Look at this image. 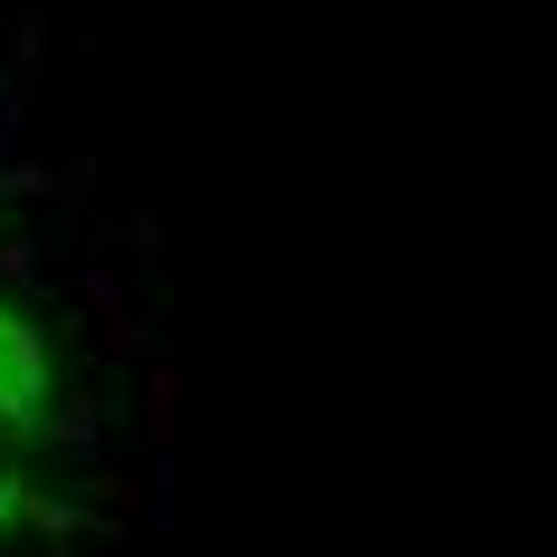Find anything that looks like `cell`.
<instances>
[{"label": "cell", "mask_w": 557, "mask_h": 557, "mask_svg": "<svg viewBox=\"0 0 557 557\" xmlns=\"http://www.w3.org/2000/svg\"><path fill=\"white\" fill-rule=\"evenodd\" d=\"M0 385L20 394V404H39V394H49V336L29 327V318L0 336Z\"/></svg>", "instance_id": "7a4b0ae2"}, {"label": "cell", "mask_w": 557, "mask_h": 557, "mask_svg": "<svg viewBox=\"0 0 557 557\" xmlns=\"http://www.w3.org/2000/svg\"><path fill=\"white\" fill-rule=\"evenodd\" d=\"M145 433H154V451H173V433H183V375L164 356L145 366Z\"/></svg>", "instance_id": "3957f363"}, {"label": "cell", "mask_w": 557, "mask_h": 557, "mask_svg": "<svg viewBox=\"0 0 557 557\" xmlns=\"http://www.w3.org/2000/svg\"><path fill=\"white\" fill-rule=\"evenodd\" d=\"M58 193L87 202V193H97V154H67V164H58Z\"/></svg>", "instance_id": "ba28073f"}, {"label": "cell", "mask_w": 557, "mask_h": 557, "mask_svg": "<svg viewBox=\"0 0 557 557\" xmlns=\"http://www.w3.org/2000/svg\"><path fill=\"white\" fill-rule=\"evenodd\" d=\"M58 164H29V154H0V202H49Z\"/></svg>", "instance_id": "277c9868"}, {"label": "cell", "mask_w": 557, "mask_h": 557, "mask_svg": "<svg viewBox=\"0 0 557 557\" xmlns=\"http://www.w3.org/2000/svg\"><path fill=\"white\" fill-rule=\"evenodd\" d=\"M39 67H49V10L29 0V10H20V67H10V77H20V97L39 87Z\"/></svg>", "instance_id": "5b68a950"}, {"label": "cell", "mask_w": 557, "mask_h": 557, "mask_svg": "<svg viewBox=\"0 0 557 557\" xmlns=\"http://www.w3.org/2000/svg\"><path fill=\"white\" fill-rule=\"evenodd\" d=\"M154 240H164V212H135V222L115 231V260H125V250H135V260H145V250H154Z\"/></svg>", "instance_id": "52a82bcc"}, {"label": "cell", "mask_w": 557, "mask_h": 557, "mask_svg": "<svg viewBox=\"0 0 557 557\" xmlns=\"http://www.w3.org/2000/svg\"><path fill=\"white\" fill-rule=\"evenodd\" d=\"M115 413H125L115 394H77V404H58V413H39V443H49L58 461H67V471H87V461H97V433H107Z\"/></svg>", "instance_id": "6da1fadb"}, {"label": "cell", "mask_w": 557, "mask_h": 557, "mask_svg": "<svg viewBox=\"0 0 557 557\" xmlns=\"http://www.w3.org/2000/svg\"><path fill=\"white\" fill-rule=\"evenodd\" d=\"M107 327V356H125V366H154V327L135 318V308H115V318H97Z\"/></svg>", "instance_id": "8992f818"}]
</instances>
